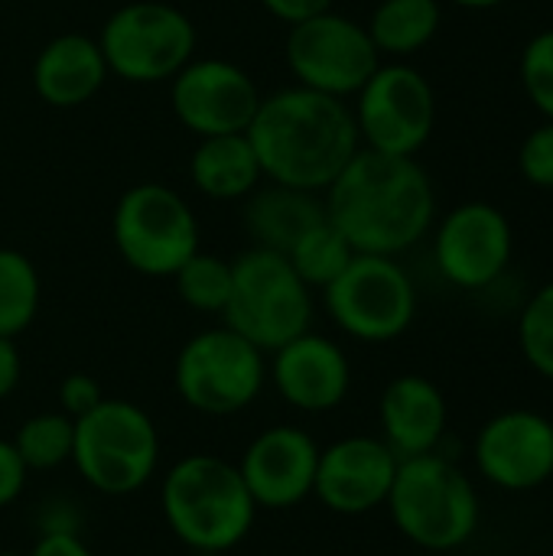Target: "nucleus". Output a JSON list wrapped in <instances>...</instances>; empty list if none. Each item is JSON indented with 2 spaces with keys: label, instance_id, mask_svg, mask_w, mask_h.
<instances>
[{
  "label": "nucleus",
  "instance_id": "f257e3e1",
  "mask_svg": "<svg viewBox=\"0 0 553 556\" xmlns=\"http://www.w3.org/2000/svg\"><path fill=\"white\" fill-rule=\"evenodd\" d=\"M326 218L355 254L398 257L420 244L437 218V192L417 156L362 147L323 192Z\"/></svg>",
  "mask_w": 553,
  "mask_h": 556
},
{
  "label": "nucleus",
  "instance_id": "f03ea898",
  "mask_svg": "<svg viewBox=\"0 0 553 556\" xmlns=\"http://www.w3.org/2000/svg\"><path fill=\"white\" fill-rule=\"evenodd\" d=\"M248 140L267 182L319 195L362 150L352 104L303 85L264 94Z\"/></svg>",
  "mask_w": 553,
  "mask_h": 556
},
{
  "label": "nucleus",
  "instance_id": "7ed1b4c3",
  "mask_svg": "<svg viewBox=\"0 0 553 556\" xmlns=\"http://www.w3.org/2000/svg\"><path fill=\"white\" fill-rule=\"evenodd\" d=\"M160 508L169 534L196 554H228L254 528L257 505L235 463L192 453L173 463L160 482Z\"/></svg>",
  "mask_w": 553,
  "mask_h": 556
},
{
  "label": "nucleus",
  "instance_id": "20e7f679",
  "mask_svg": "<svg viewBox=\"0 0 553 556\" xmlns=\"http://www.w3.org/2000/svg\"><path fill=\"white\" fill-rule=\"evenodd\" d=\"M385 508L401 538L430 554H450L469 544L482 518L476 485L440 453L401 459Z\"/></svg>",
  "mask_w": 553,
  "mask_h": 556
},
{
  "label": "nucleus",
  "instance_id": "39448f33",
  "mask_svg": "<svg viewBox=\"0 0 553 556\" xmlns=\"http://www.w3.org/2000/svg\"><path fill=\"white\" fill-rule=\"evenodd\" d=\"M313 290L287 254L251 244L231 257V296L222 326L244 336L264 355L313 329Z\"/></svg>",
  "mask_w": 553,
  "mask_h": 556
},
{
  "label": "nucleus",
  "instance_id": "423d86ee",
  "mask_svg": "<svg viewBox=\"0 0 553 556\" xmlns=\"http://www.w3.org/2000/svg\"><path fill=\"white\" fill-rule=\"evenodd\" d=\"M160 430L153 417L124 397H104L75 420L72 466L101 495L124 498L147 489L160 469Z\"/></svg>",
  "mask_w": 553,
  "mask_h": 556
},
{
  "label": "nucleus",
  "instance_id": "0eeeda50",
  "mask_svg": "<svg viewBox=\"0 0 553 556\" xmlns=\"http://www.w3.org/2000/svg\"><path fill=\"white\" fill-rule=\"evenodd\" d=\"M267 384V355L228 326H212L183 342L173 362L179 401L202 417L248 410Z\"/></svg>",
  "mask_w": 553,
  "mask_h": 556
},
{
  "label": "nucleus",
  "instance_id": "6e6552de",
  "mask_svg": "<svg viewBox=\"0 0 553 556\" xmlns=\"http://www.w3.org/2000/svg\"><path fill=\"white\" fill-rule=\"evenodd\" d=\"M108 72L130 85L169 81L196 59L199 33L186 10L166 0H130L117 7L95 36Z\"/></svg>",
  "mask_w": 553,
  "mask_h": 556
},
{
  "label": "nucleus",
  "instance_id": "1a4fd4ad",
  "mask_svg": "<svg viewBox=\"0 0 553 556\" xmlns=\"http://www.w3.org/2000/svg\"><path fill=\"white\" fill-rule=\"evenodd\" d=\"M111 238L134 274L173 277L199 251V218L173 186L134 182L111 212Z\"/></svg>",
  "mask_w": 553,
  "mask_h": 556
},
{
  "label": "nucleus",
  "instance_id": "9d476101",
  "mask_svg": "<svg viewBox=\"0 0 553 556\" xmlns=\"http://www.w3.org/2000/svg\"><path fill=\"white\" fill-rule=\"evenodd\" d=\"M319 293L336 329L355 342H394L417 319V287L398 257L355 254Z\"/></svg>",
  "mask_w": 553,
  "mask_h": 556
},
{
  "label": "nucleus",
  "instance_id": "9b49d317",
  "mask_svg": "<svg viewBox=\"0 0 553 556\" xmlns=\"http://www.w3.org/2000/svg\"><path fill=\"white\" fill-rule=\"evenodd\" d=\"M352 114L362 147L391 156H417L437 127V91L420 68L391 59L359 88Z\"/></svg>",
  "mask_w": 553,
  "mask_h": 556
},
{
  "label": "nucleus",
  "instance_id": "f8f14e48",
  "mask_svg": "<svg viewBox=\"0 0 553 556\" xmlns=\"http://www.w3.org/2000/svg\"><path fill=\"white\" fill-rule=\"evenodd\" d=\"M284 59L293 85L342 101L355 98L381 65V52L375 49L365 23L336 10H323L287 26Z\"/></svg>",
  "mask_w": 553,
  "mask_h": 556
},
{
  "label": "nucleus",
  "instance_id": "ddd939ff",
  "mask_svg": "<svg viewBox=\"0 0 553 556\" xmlns=\"http://www.w3.org/2000/svg\"><path fill=\"white\" fill-rule=\"evenodd\" d=\"M169 108L176 121L192 137H218V134H248L261 88L231 59H192L169 81Z\"/></svg>",
  "mask_w": 553,
  "mask_h": 556
},
{
  "label": "nucleus",
  "instance_id": "4468645a",
  "mask_svg": "<svg viewBox=\"0 0 553 556\" xmlns=\"http://www.w3.org/2000/svg\"><path fill=\"white\" fill-rule=\"evenodd\" d=\"M515 231L508 215L482 199L450 208L433 228V261L447 283L460 290L492 287L512 264Z\"/></svg>",
  "mask_w": 553,
  "mask_h": 556
},
{
  "label": "nucleus",
  "instance_id": "2eb2a0df",
  "mask_svg": "<svg viewBox=\"0 0 553 556\" xmlns=\"http://www.w3.org/2000/svg\"><path fill=\"white\" fill-rule=\"evenodd\" d=\"M479 476L502 492H535L553 479V420L538 410H502L473 443Z\"/></svg>",
  "mask_w": 553,
  "mask_h": 556
},
{
  "label": "nucleus",
  "instance_id": "dca6fc26",
  "mask_svg": "<svg viewBox=\"0 0 553 556\" xmlns=\"http://www.w3.org/2000/svg\"><path fill=\"white\" fill-rule=\"evenodd\" d=\"M398 456L381 437H342L319 450L316 482L313 495L319 505L342 518H362L372 515L388 502Z\"/></svg>",
  "mask_w": 553,
  "mask_h": 556
},
{
  "label": "nucleus",
  "instance_id": "f3484780",
  "mask_svg": "<svg viewBox=\"0 0 553 556\" xmlns=\"http://www.w3.org/2000/svg\"><path fill=\"white\" fill-rule=\"evenodd\" d=\"M319 443L293 424L261 430L235 463L254 505L264 511H287L313 495Z\"/></svg>",
  "mask_w": 553,
  "mask_h": 556
},
{
  "label": "nucleus",
  "instance_id": "a211bd4d",
  "mask_svg": "<svg viewBox=\"0 0 553 556\" xmlns=\"http://www.w3.org/2000/svg\"><path fill=\"white\" fill-rule=\"evenodd\" d=\"M267 381L293 410L329 414L352 391V365L336 339L310 329L271 352Z\"/></svg>",
  "mask_w": 553,
  "mask_h": 556
},
{
  "label": "nucleus",
  "instance_id": "6ab92c4d",
  "mask_svg": "<svg viewBox=\"0 0 553 556\" xmlns=\"http://www.w3.org/2000/svg\"><path fill=\"white\" fill-rule=\"evenodd\" d=\"M381 440L398 459L437 453L450 424L443 391L424 375H401L388 381L378 401Z\"/></svg>",
  "mask_w": 553,
  "mask_h": 556
},
{
  "label": "nucleus",
  "instance_id": "aec40b11",
  "mask_svg": "<svg viewBox=\"0 0 553 556\" xmlns=\"http://www.w3.org/2000/svg\"><path fill=\"white\" fill-rule=\"evenodd\" d=\"M111 78L108 62L95 36L59 33L33 59L29 81L42 104L72 111L88 104Z\"/></svg>",
  "mask_w": 553,
  "mask_h": 556
},
{
  "label": "nucleus",
  "instance_id": "412c9836",
  "mask_svg": "<svg viewBox=\"0 0 553 556\" xmlns=\"http://www.w3.org/2000/svg\"><path fill=\"white\" fill-rule=\"evenodd\" d=\"M326 218L319 192H303L277 182H261L241 208V222L257 248L287 254L313 225Z\"/></svg>",
  "mask_w": 553,
  "mask_h": 556
},
{
  "label": "nucleus",
  "instance_id": "4be33fe9",
  "mask_svg": "<svg viewBox=\"0 0 553 556\" xmlns=\"http://www.w3.org/2000/svg\"><path fill=\"white\" fill-rule=\"evenodd\" d=\"M189 182L212 202H244L264 182L248 134L202 137L189 156Z\"/></svg>",
  "mask_w": 553,
  "mask_h": 556
},
{
  "label": "nucleus",
  "instance_id": "5701e85b",
  "mask_svg": "<svg viewBox=\"0 0 553 556\" xmlns=\"http://www.w3.org/2000/svg\"><path fill=\"white\" fill-rule=\"evenodd\" d=\"M443 23L440 0H378L365 29L381 59H411L433 42Z\"/></svg>",
  "mask_w": 553,
  "mask_h": 556
},
{
  "label": "nucleus",
  "instance_id": "b1692460",
  "mask_svg": "<svg viewBox=\"0 0 553 556\" xmlns=\"http://www.w3.org/2000/svg\"><path fill=\"white\" fill-rule=\"evenodd\" d=\"M39 303L42 280L36 264L16 248H0V336H23L36 323Z\"/></svg>",
  "mask_w": 553,
  "mask_h": 556
},
{
  "label": "nucleus",
  "instance_id": "393cba45",
  "mask_svg": "<svg viewBox=\"0 0 553 556\" xmlns=\"http://www.w3.org/2000/svg\"><path fill=\"white\" fill-rule=\"evenodd\" d=\"M10 443L29 472H52V469L72 463L75 420L65 417L62 410L33 414L20 424V430Z\"/></svg>",
  "mask_w": 553,
  "mask_h": 556
},
{
  "label": "nucleus",
  "instance_id": "a878e982",
  "mask_svg": "<svg viewBox=\"0 0 553 556\" xmlns=\"http://www.w3.org/2000/svg\"><path fill=\"white\" fill-rule=\"evenodd\" d=\"M355 257L352 244L342 238V231L323 218L319 225H313L290 251H287V261L293 264V270L300 274V280L310 287V290H326L345 267L349 261Z\"/></svg>",
  "mask_w": 553,
  "mask_h": 556
},
{
  "label": "nucleus",
  "instance_id": "bb28decb",
  "mask_svg": "<svg viewBox=\"0 0 553 556\" xmlns=\"http://www.w3.org/2000/svg\"><path fill=\"white\" fill-rule=\"evenodd\" d=\"M176 296L205 316H222L231 296V261L218 254H205L202 248L169 277Z\"/></svg>",
  "mask_w": 553,
  "mask_h": 556
},
{
  "label": "nucleus",
  "instance_id": "cd10ccee",
  "mask_svg": "<svg viewBox=\"0 0 553 556\" xmlns=\"http://www.w3.org/2000/svg\"><path fill=\"white\" fill-rule=\"evenodd\" d=\"M518 345L525 362L553 381V280L538 287L518 316Z\"/></svg>",
  "mask_w": 553,
  "mask_h": 556
},
{
  "label": "nucleus",
  "instance_id": "c85d7f7f",
  "mask_svg": "<svg viewBox=\"0 0 553 556\" xmlns=\"http://www.w3.org/2000/svg\"><path fill=\"white\" fill-rule=\"evenodd\" d=\"M518 75L528 101L541 111L544 121H553V26L535 33L525 42Z\"/></svg>",
  "mask_w": 553,
  "mask_h": 556
},
{
  "label": "nucleus",
  "instance_id": "c756f323",
  "mask_svg": "<svg viewBox=\"0 0 553 556\" xmlns=\"http://www.w3.org/2000/svg\"><path fill=\"white\" fill-rule=\"evenodd\" d=\"M518 173L535 189H553V121L538 124L518 150Z\"/></svg>",
  "mask_w": 553,
  "mask_h": 556
},
{
  "label": "nucleus",
  "instance_id": "7c9ffc66",
  "mask_svg": "<svg viewBox=\"0 0 553 556\" xmlns=\"http://www.w3.org/2000/svg\"><path fill=\"white\" fill-rule=\"evenodd\" d=\"M101 401H104V388L85 371H72L59 384V410L72 420L91 414Z\"/></svg>",
  "mask_w": 553,
  "mask_h": 556
},
{
  "label": "nucleus",
  "instance_id": "2f4dec72",
  "mask_svg": "<svg viewBox=\"0 0 553 556\" xmlns=\"http://www.w3.org/2000/svg\"><path fill=\"white\" fill-rule=\"evenodd\" d=\"M26 476L29 469L23 466V459L16 456L10 440H0V508L13 505L23 489H26Z\"/></svg>",
  "mask_w": 553,
  "mask_h": 556
},
{
  "label": "nucleus",
  "instance_id": "473e14b6",
  "mask_svg": "<svg viewBox=\"0 0 553 556\" xmlns=\"http://www.w3.org/2000/svg\"><path fill=\"white\" fill-rule=\"evenodd\" d=\"M26 556H95L91 547L78 538V531H42Z\"/></svg>",
  "mask_w": 553,
  "mask_h": 556
},
{
  "label": "nucleus",
  "instance_id": "72a5a7b5",
  "mask_svg": "<svg viewBox=\"0 0 553 556\" xmlns=\"http://www.w3.org/2000/svg\"><path fill=\"white\" fill-rule=\"evenodd\" d=\"M257 3H261L274 20L293 26V23L310 20V16H316V13H323V10H332L336 0H257Z\"/></svg>",
  "mask_w": 553,
  "mask_h": 556
},
{
  "label": "nucleus",
  "instance_id": "f704fd0d",
  "mask_svg": "<svg viewBox=\"0 0 553 556\" xmlns=\"http://www.w3.org/2000/svg\"><path fill=\"white\" fill-rule=\"evenodd\" d=\"M20 378H23V358H20L16 339L0 336V401L20 388Z\"/></svg>",
  "mask_w": 553,
  "mask_h": 556
},
{
  "label": "nucleus",
  "instance_id": "c9c22d12",
  "mask_svg": "<svg viewBox=\"0 0 553 556\" xmlns=\"http://www.w3.org/2000/svg\"><path fill=\"white\" fill-rule=\"evenodd\" d=\"M463 10H495V7H505L508 0H450Z\"/></svg>",
  "mask_w": 553,
  "mask_h": 556
},
{
  "label": "nucleus",
  "instance_id": "e433bc0d",
  "mask_svg": "<svg viewBox=\"0 0 553 556\" xmlns=\"http://www.w3.org/2000/svg\"><path fill=\"white\" fill-rule=\"evenodd\" d=\"M0 556H26V554H16V551H0Z\"/></svg>",
  "mask_w": 553,
  "mask_h": 556
}]
</instances>
